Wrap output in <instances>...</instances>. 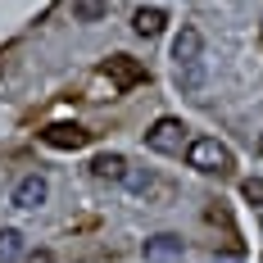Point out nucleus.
I'll return each mask as SVG.
<instances>
[{"label": "nucleus", "instance_id": "f257e3e1", "mask_svg": "<svg viewBox=\"0 0 263 263\" xmlns=\"http://www.w3.org/2000/svg\"><path fill=\"white\" fill-rule=\"evenodd\" d=\"M186 163H191L195 173H218V177H227V173L236 168V155H232L218 136H195V141L186 145Z\"/></svg>", "mask_w": 263, "mask_h": 263}, {"label": "nucleus", "instance_id": "f03ea898", "mask_svg": "<svg viewBox=\"0 0 263 263\" xmlns=\"http://www.w3.org/2000/svg\"><path fill=\"white\" fill-rule=\"evenodd\" d=\"M186 123L182 118H159L155 127L145 132V145L150 150H159V155H182V145H186Z\"/></svg>", "mask_w": 263, "mask_h": 263}, {"label": "nucleus", "instance_id": "7ed1b4c3", "mask_svg": "<svg viewBox=\"0 0 263 263\" xmlns=\"http://www.w3.org/2000/svg\"><path fill=\"white\" fill-rule=\"evenodd\" d=\"M105 73H109V82H114L118 91H127V86H141V82H150L145 64H141V59H132V54H109V59H105Z\"/></svg>", "mask_w": 263, "mask_h": 263}, {"label": "nucleus", "instance_id": "20e7f679", "mask_svg": "<svg viewBox=\"0 0 263 263\" xmlns=\"http://www.w3.org/2000/svg\"><path fill=\"white\" fill-rule=\"evenodd\" d=\"M41 141L50 150H82V145H91V132L82 127V123H50V127L41 132Z\"/></svg>", "mask_w": 263, "mask_h": 263}, {"label": "nucleus", "instance_id": "39448f33", "mask_svg": "<svg viewBox=\"0 0 263 263\" xmlns=\"http://www.w3.org/2000/svg\"><path fill=\"white\" fill-rule=\"evenodd\" d=\"M141 254H145V263H182L186 245H182V236H173V232H159V236H150L141 245Z\"/></svg>", "mask_w": 263, "mask_h": 263}, {"label": "nucleus", "instance_id": "423d86ee", "mask_svg": "<svg viewBox=\"0 0 263 263\" xmlns=\"http://www.w3.org/2000/svg\"><path fill=\"white\" fill-rule=\"evenodd\" d=\"M46 200H50V182H46L41 173L18 177V186H14V209H41Z\"/></svg>", "mask_w": 263, "mask_h": 263}, {"label": "nucleus", "instance_id": "0eeeda50", "mask_svg": "<svg viewBox=\"0 0 263 263\" xmlns=\"http://www.w3.org/2000/svg\"><path fill=\"white\" fill-rule=\"evenodd\" d=\"M195 59H204V36H200V27L186 23L177 36H173V64L182 68V64H195Z\"/></svg>", "mask_w": 263, "mask_h": 263}, {"label": "nucleus", "instance_id": "6e6552de", "mask_svg": "<svg viewBox=\"0 0 263 263\" xmlns=\"http://www.w3.org/2000/svg\"><path fill=\"white\" fill-rule=\"evenodd\" d=\"M91 173H96L100 182H127V177H132V173H127V159L114 155V150H109V155H96V159H91Z\"/></svg>", "mask_w": 263, "mask_h": 263}, {"label": "nucleus", "instance_id": "1a4fd4ad", "mask_svg": "<svg viewBox=\"0 0 263 263\" xmlns=\"http://www.w3.org/2000/svg\"><path fill=\"white\" fill-rule=\"evenodd\" d=\"M168 23V14L159 9V5H141L136 14H132V27H136V36H159Z\"/></svg>", "mask_w": 263, "mask_h": 263}, {"label": "nucleus", "instance_id": "9d476101", "mask_svg": "<svg viewBox=\"0 0 263 263\" xmlns=\"http://www.w3.org/2000/svg\"><path fill=\"white\" fill-rule=\"evenodd\" d=\"M177 86H182L186 96L204 91V59H195V64H182V68H177Z\"/></svg>", "mask_w": 263, "mask_h": 263}, {"label": "nucleus", "instance_id": "9b49d317", "mask_svg": "<svg viewBox=\"0 0 263 263\" xmlns=\"http://www.w3.org/2000/svg\"><path fill=\"white\" fill-rule=\"evenodd\" d=\"M109 14V0H73V18L78 23H100Z\"/></svg>", "mask_w": 263, "mask_h": 263}, {"label": "nucleus", "instance_id": "f8f14e48", "mask_svg": "<svg viewBox=\"0 0 263 263\" xmlns=\"http://www.w3.org/2000/svg\"><path fill=\"white\" fill-rule=\"evenodd\" d=\"M18 254H23V232L0 227V263H18Z\"/></svg>", "mask_w": 263, "mask_h": 263}, {"label": "nucleus", "instance_id": "ddd939ff", "mask_svg": "<svg viewBox=\"0 0 263 263\" xmlns=\"http://www.w3.org/2000/svg\"><path fill=\"white\" fill-rule=\"evenodd\" d=\"M240 191H245V200H250V204H259V209H263V177H250Z\"/></svg>", "mask_w": 263, "mask_h": 263}, {"label": "nucleus", "instance_id": "4468645a", "mask_svg": "<svg viewBox=\"0 0 263 263\" xmlns=\"http://www.w3.org/2000/svg\"><path fill=\"white\" fill-rule=\"evenodd\" d=\"M27 263H54V254H50V250H32V254H27Z\"/></svg>", "mask_w": 263, "mask_h": 263}, {"label": "nucleus", "instance_id": "2eb2a0df", "mask_svg": "<svg viewBox=\"0 0 263 263\" xmlns=\"http://www.w3.org/2000/svg\"><path fill=\"white\" fill-rule=\"evenodd\" d=\"M259 150H263V141H259Z\"/></svg>", "mask_w": 263, "mask_h": 263}]
</instances>
